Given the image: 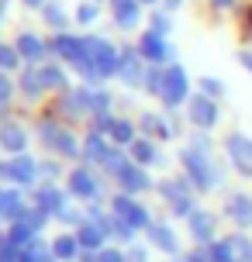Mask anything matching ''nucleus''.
I'll return each instance as SVG.
<instances>
[{"mask_svg":"<svg viewBox=\"0 0 252 262\" xmlns=\"http://www.w3.org/2000/svg\"><path fill=\"white\" fill-rule=\"evenodd\" d=\"M242 66H245V69L252 73V55H242Z\"/></svg>","mask_w":252,"mask_h":262,"instance_id":"obj_25","label":"nucleus"},{"mask_svg":"<svg viewBox=\"0 0 252 262\" xmlns=\"http://www.w3.org/2000/svg\"><path fill=\"white\" fill-rule=\"evenodd\" d=\"M0 142H4V148H11V152H21V148H25V128L4 124V128H0Z\"/></svg>","mask_w":252,"mask_h":262,"instance_id":"obj_4","label":"nucleus"},{"mask_svg":"<svg viewBox=\"0 0 252 262\" xmlns=\"http://www.w3.org/2000/svg\"><path fill=\"white\" fill-rule=\"evenodd\" d=\"M186 97V76L180 66H166V79H162V100L166 104H180Z\"/></svg>","mask_w":252,"mask_h":262,"instance_id":"obj_1","label":"nucleus"},{"mask_svg":"<svg viewBox=\"0 0 252 262\" xmlns=\"http://www.w3.org/2000/svg\"><path fill=\"white\" fill-rule=\"evenodd\" d=\"M138 49H142L149 59H156V62H162V55H166V45H162V38L156 35V31H149L145 38H142V45H138Z\"/></svg>","mask_w":252,"mask_h":262,"instance_id":"obj_6","label":"nucleus"},{"mask_svg":"<svg viewBox=\"0 0 252 262\" xmlns=\"http://www.w3.org/2000/svg\"><path fill=\"white\" fill-rule=\"evenodd\" d=\"M73 190L76 193H93V180L87 172H73Z\"/></svg>","mask_w":252,"mask_h":262,"instance_id":"obj_10","label":"nucleus"},{"mask_svg":"<svg viewBox=\"0 0 252 262\" xmlns=\"http://www.w3.org/2000/svg\"><path fill=\"white\" fill-rule=\"evenodd\" d=\"M87 156H104V152H100V138H97V135H90V142H87Z\"/></svg>","mask_w":252,"mask_h":262,"instance_id":"obj_18","label":"nucleus"},{"mask_svg":"<svg viewBox=\"0 0 252 262\" xmlns=\"http://www.w3.org/2000/svg\"><path fill=\"white\" fill-rule=\"evenodd\" d=\"M76 17H80V21H93V17H97V7H93V4H83V11L76 14Z\"/></svg>","mask_w":252,"mask_h":262,"instance_id":"obj_19","label":"nucleus"},{"mask_svg":"<svg viewBox=\"0 0 252 262\" xmlns=\"http://www.w3.org/2000/svg\"><path fill=\"white\" fill-rule=\"evenodd\" d=\"M21 86H28V93L35 97V93H38V86H41V83H38V79H35V76H31V73H28V79H21Z\"/></svg>","mask_w":252,"mask_h":262,"instance_id":"obj_21","label":"nucleus"},{"mask_svg":"<svg viewBox=\"0 0 252 262\" xmlns=\"http://www.w3.org/2000/svg\"><path fill=\"white\" fill-rule=\"evenodd\" d=\"M121 59H124V66H121L124 79H128V83H142V66H138V59H132V52L121 55Z\"/></svg>","mask_w":252,"mask_h":262,"instance_id":"obj_8","label":"nucleus"},{"mask_svg":"<svg viewBox=\"0 0 252 262\" xmlns=\"http://www.w3.org/2000/svg\"><path fill=\"white\" fill-rule=\"evenodd\" d=\"M135 156L142 159V162H149V159H156V152H152V145H149V142H135Z\"/></svg>","mask_w":252,"mask_h":262,"instance_id":"obj_17","label":"nucleus"},{"mask_svg":"<svg viewBox=\"0 0 252 262\" xmlns=\"http://www.w3.org/2000/svg\"><path fill=\"white\" fill-rule=\"evenodd\" d=\"M7 97H11V83H7V76H0V107L7 104Z\"/></svg>","mask_w":252,"mask_h":262,"instance_id":"obj_20","label":"nucleus"},{"mask_svg":"<svg viewBox=\"0 0 252 262\" xmlns=\"http://www.w3.org/2000/svg\"><path fill=\"white\" fill-rule=\"evenodd\" d=\"M228 148H232V156L239 159L242 169H252V142H245L242 135H232L228 138Z\"/></svg>","mask_w":252,"mask_h":262,"instance_id":"obj_3","label":"nucleus"},{"mask_svg":"<svg viewBox=\"0 0 252 262\" xmlns=\"http://www.w3.org/2000/svg\"><path fill=\"white\" fill-rule=\"evenodd\" d=\"M111 135H114L118 142H128V138H132V124H128V121H114V128H111Z\"/></svg>","mask_w":252,"mask_h":262,"instance_id":"obj_15","label":"nucleus"},{"mask_svg":"<svg viewBox=\"0 0 252 262\" xmlns=\"http://www.w3.org/2000/svg\"><path fill=\"white\" fill-rule=\"evenodd\" d=\"M197 235H207V217H197Z\"/></svg>","mask_w":252,"mask_h":262,"instance_id":"obj_24","label":"nucleus"},{"mask_svg":"<svg viewBox=\"0 0 252 262\" xmlns=\"http://www.w3.org/2000/svg\"><path fill=\"white\" fill-rule=\"evenodd\" d=\"M114 17H118V25L132 28L135 21H138V0H118V11H114Z\"/></svg>","mask_w":252,"mask_h":262,"instance_id":"obj_5","label":"nucleus"},{"mask_svg":"<svg viewBox=\"0 0 252 262\" xmlns=\"http://www.w3.org/2000/svg\"><path fill=\"white\" fill-rule=\"evenodd\" d=\"M214 4H218V7H232V0H214Z\"/></svg>","mask_w":252,"mask_h":262,"instance_id":"obj_26","label":"nucleus"},{"mask_svg":"<svg viewBox=\"0 0 252 262\" xmlns=\"http://www.w3.org/2000/svg\"><path fill=\"white\" fill-rule=\"evenodd\" d=\"M152 28H156V35H159V31H166V28H170V21H166L162 14H156V17H152Z\"/></svg>","mask_w":252,"mask_h":262,"instance_id":"obj_23","label":"nucleus"},{"mask_svg":"<svg viewBox=\"0 0 252 262\" xmlns=\"http://www.w3.org/2000/svg\"><path fill=\"white\" fill-rule=\"evenodd\" d=\"M11 169H14V180H25V183H28L31 172H35V162H31V159H17Z\"/></svg>","mask_w":252,"mask_h":262,"instance_id":"obj_9","label":"nucleus"},{"mask_svg":"<svg viewBox=\"0 0 252 262\" xmlns=\"http://www.w3.org/2000/svg\"><path fill=\"white\" fill-rule=\"evenodd\" d=\"M45 21L49 25H62V14L55 11V7H45Z\"/></svg>","mask_w":252,"mask_h":262,"instance_id":"obj_22","label":"nucleus"},{"mask_svg":"<svg viewBox=\"0 0 252 262\" xmlns=\"http://www.w3.org/2000/svg\"><path fill=\"white\" fill-rule=\"evenodd\" d=\"M41 83H45V86H62V73H59L55 66H45V69H41Z\"/></svg>","mask_w":252,"mask_h":262,"instance_id":"obj_11","label":"nucleus"},{"mask_svg":"<svg viewBox=\"0 0 252 262\" xmlns=\"http://www.w3.org/2000/svg\"><path fill=\"white\" fill-rule=\"evenodd\" d=\"M55 148H59L62 156H73V152H76V145H73V135H66V131H62V135L55 138Z\"/></svg>","mask_w":252,"mask_h":262,"instance_id":"obj_14","label":"nucleus"},{"mask_svg":"<svg viewBox=\"0 0 252 262\" xmlns=\"http://www.w3.org/2000/svg\"><path fill=\"white\" fill-rule=\"evenodd\" d=\"M124 183H128V186H135V190H138V186H145V176H142V172H138V169H124Z\"/></svg>","mask_w":252,"mask_h":262,"instance_id":"obj_16","label":"nucleus"},{"mask_svg":"<svg viewBox=\"0 0 252 262\" xmlns=\"http://www.w3.org/2000/svg\"><path fill=\"white\" fill-rule=\"evenodd\" d=\"M17 52L25 55L28 62H35V59H38L45 49H41V41L35 38V35H21V38H17Z\"/></svg>","mask_w":252,"mask_h":262,"instance_id":"obj_7","label":"nucleus"},{"mask_svg":"<svg viewBox=\"0 0 252 262\" xmlns=\"http://www.w3.org/2000/svg\"><path fill=\"white\" fill-rule=\"evenodd\" d=\"M17 66V52L7 49V45H0V69H14Z\"/></svg>","mask_w":252,"mask_h":262,"instance_id":"obj_13","label":"nucleus"},{"mask_svg":"<svg viewBox=\"0 0 252 262\" xmlns=\"http://www.w3.org/2000/svg\"><path fill=\"white\" fill-rule=\"evenodd\" d=\"M25 4H31V7H35V4H41V0H25Z\"/></svg>","mask_w":252,"mask_h":262,"instance_id":"obj_27","label":"nucleus"},{"mask_svg":"<svg viewBox=\"0 0 252 262\" xmlns=\"http://www.w3.org/2000/svg\"><path fill=\"white\" fill-rule=\"evenodd\" d=\"M218 118V107L211 104V97H190V121L200 128H211Z\"/></svg>","mask_w":252,"mask_h":262,"instance_id":"obj_2","label":"nucleus"},{"mask_svg":"<svg viewBox=\"0 0 252 262\" xmlns=\"http://www.w3.org/2000/svg\"><path fill=\"white\" fill-rule=\"evenodd\" d=\"M200 90H204V97H221V90H225V86H221L218 79L204 76V79H200Z\"/></svg>","mask_w":252,"mask_h":262,"instance_id":"obj_12","label":"nucleus"}]
</instances>
